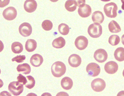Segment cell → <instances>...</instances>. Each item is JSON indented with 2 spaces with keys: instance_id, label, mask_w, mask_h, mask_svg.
<instances>
[{
  "instance_id": "ffe728a7",
  "label": "cell",
  "mask_w": 124,
  "mask_h": 96,
  "mask_svg": "<svg viewBox=\"0 0 124 96\" xmlns=\"http://www.w3.org/2000/svg\"><path fill=\"white\" fill-rule=\"evenodd\" d=\"M66 44V41L62 37H59L55 39L52 42V46L54 47L59 49L64 47Z\"/></svg>"
},
{
  "instance_id": "d6a6232c",
  "label": "cell",
  "mask_w": 124,
  "mask_h": 96,
  "mask_svg": "<svg viewBox=\"0 0 124 96\" xmlns=\"http://www.w3.org/2000/svg\"><path fill=\"white\" fill-rule=\"evenodd\" d=\"M121 2H122V9L124 10V0H121Z\"/></svg>"
},
{
  "instance_id": "30bf717a",
  "label": "cell",
  "mask_w": 124,
  "mask_h": 96,
  "mask_svg": "<svg viewBox=\"0 0 124 96\" xmlns=\"http://www.w3.org/2000/svg\"><path fill=\"white\" fill-rule=\"evenodd\" d=\"M19 32L20 34L24 37L30 36L32 32L31 25L27 22L22 23L19 27Z\"/></svg>"
},
{
  "instance_id": "83f0119b",
  "label": "cell",
  "mask_w": 124,
  "mask_h": 96,
  "mask_svg": "<svg viewBox=\"0 0 124 96\" xmlns=\"http://www.w3.org/2000/svg\"><path fill=\"white\" fill-rule=\"evenodd\" d=\"M42 28L46 31H49L52 29L53 24L50 20H45L42 23Z\"/></svg>"
},
{
  "instance_id": "d590c367",
  "label": "cell",
  "mask_w": 124,
  "mask_h": 96,
  "mask_svg": "<svg viewBox=\"0 0 124 96\" xmlns=\"http://www.w3.org/2000/svg\"><path fill=\"white\" fill-rule=\"evenodd\" d=\"M102 1H104V2H108V1H109L110 0H101Z\"/></svg>"
},
{
  "instance_id": "f546056e",
  "label": "cell",
  "mask_w": 124,
  "mask_h": 96,
  "mask_svg": "<svg viewBox=\"0 0 124 96\" xmlns=\"http://www.w3.org/2000/svg\"><path fill=\"white\" fill-rule=\"evenodd\" d=\"M18 81L21 83L23 84L24 85H25L27 82V79L26 77L23 76L22 74H19L17 78Z\"/></svg>"
},
{
  "instance_id": "8992f818",
  "label": "cell",
  "mask_w": 124,
  "mask_h": 96,
  "mask_svg": "<svg viewBox=\"0 0 124 96\" xmlns=\"http://www.w3.org/2000/svg\"><path fill=\"white\" fill-rule=\"evenodd\" d=\"M92 89L95 92H101L103 91L106 87V83L104 80L100 78H97L92 82Z\"/></svg>"
},
{
  "instance_id": "ba28073f",
  "label": "cell",
  "mask_w": 124,
  "mask_h": 96,
  "mask_svg": "<svg viewBox=\"0 0 124 96\" xmlns=\"http://www.w3.org/2000/svg\"><path fill=\"white\" fill-rule=\"evenodd\" d=\"M75 45L78 49L82 51L86 49L88 44V40L86 37L83 36L78 37L75 42Z\"/></svg>"
},
{
  "instance_id": "3957f363",
  "label": "cell",
  "mask_w": 124,
  "mask_h": 96,
  "mask_svg": "<svg viewBox=\"0 0 124 96\" xmlns=\"http://www.w3.org/2000/svg\"><path fill=\"white\" fill-rule=\"evenodd\" d=\"M117 9V6L113 2L106 4L104 7V10L106 16L110 18H114L116 17Z\"/></svg>"
},
{
  "instance_id": "1f68e13d",
  "label": "cell",
  "mask_w": 124,
  "mask_h": 96,
  "mask_svg": "<svg viewBox=\"0 0 124 96\" xmlns=\"http://www.w3.org/2000/svg\"><path fill=\"white\" fill-rule=\"evenodd\" d=\"M77 3V6L80 7L84 5L86 3V0H74Z\"/></svg>"
},
{
  "instance_id": "d6986e66",
  "label": "cell",
  "mask_w": 124,
  "mask_h": 96,
  "mask_svg": "<svg viewBox=\"0 0 124 96\" xmlns=\"http://www.w3.org/2000/svg\"><path fill=\"white\" fill-rule=\"evenodd\" d=\"M17 71L18 72L22 73L24 74H29L31 71V67L29 64L24 63L19 65L17 67Z\"/></svg>"
},
{
  "instance_id": "6da1fadb",
  "label": "cell",
  "mask_w": 124,
  "mask_h": 96,
  "mask_svg": "<svg viewBox=\"0 0 124 96\" xmlns=\"http://www.w3.org/2000/svg\"><path fill=\"white\" fill-rule=\"evenodd\" d=\"M66 70V65L60 61L55 62L51 66V72L53 76L56 77H60L64 75Z\"/></svg>"
},
{
  "instance_id": "44dd1931",
  "label": "cell",
  "mask_w": 124,
  "mask_h": 96,
  "mask_svg": "<svg viewBox=\"0 0 124 96\" xmlns=\"http://www.w3.org/2000/svg\"><path fill=\"white\" fill-rule=\"evenodd\" d=\"M115 59L119 62L124 61V48L122 47L117 48L114 53Z\"/></svg>"
},
{
  "instance_id": "277c9868",
  "label": "cell",
  "mask_w": 124,
  "mask_h": 96,
  "mask_svg": "<svg viewBox=\"0 0 124 96\" xmlns=\"http://www.w3.org/2000/svg\"><path fill=\"white\" fill-rule=\"evenodd\" d=\"M23 84L18 81L11 82L8 85V90L14 96H18L24 90Z\"/></svg>"
},
{
  "instance_id": "5b68a950",
  "label": "cell",
  "mask_w": 124,
  "mask_h": 96,
  "mask_svg": "<svg viewBox=\"0 0 124 96\" xmlns=\"http://www.w3.org/2000/svg\"><path fill=\"white\" fill-rule=\"evenodd\" d=\"M86 71L90 76L95 77L98 76L100 73V67L94 62L90 63L86 66Z\"/></svg>"
},
{
  "instance_id": "484cf974",
  "label": "cell",
  "mask_w": 124,
  "mask_h": 96,
  "mask_svg": "<svg viewBox=\"0 0 124 96\" xmlns=\"http://www.w3.org/2000/svg\"><path fill=\"white\" fill-rule=\"evenodd\" d=\"M120 41V37L118 35H113L110 36L109 38L108 42L109 44L112 46L118 45Z\"/></svg>"
},
{
  "instance_id": "836d02e7",
  "label": "cell",
  "mask_w": 124,
  "mask_h": 96,
  "mask_svg": "<svg viewBox=\"0 0 124 96\" xmlns=\"http://www.w3.org/2000/svg\"><path fill=\"white\" fill-rule=\"evenodd\" d=\"M121 41H122V44L124 45V34L122 35V37L121 38Z\"/></svg>"
},
{
  "instance_id": "4316f807",
  "label": "cell",
  "mask_w": 124,
  "mask_h": 96,
  "mask_svg": "<svg viewBox=\"0 0 124 96\" xmlns=\"http://www.w3.org/2000/svg\"><path fill=\"white\" fill-rule=\"evenodd\" d=\"M27 82L26 84L25 87L28 89H32L35 85V80L33 76H26Z\"/></svg>"
},
{
  "instance_id": "9a60e30c",
  "label": "cell",
  "mask_w": 124,
  "mask_h": 96,
  "mask_svg": "<svg viewBox=\"0 0 124 96\" xmlns=\"http://www.w3.org/2000/svg\"><path fill=\"white\" fill-rule=\"evenodd\" d=\"M43 62V58L42 56L39 54H35L31 56L30 59V63L33 66L38 67L42 64Z\"/></svg>"
},
{
  "instance_id": "603a6c76",
  "label": "cell",
  "mask_w": 124,
  "mask_h": 96,
  "mask_svg": "<svg viewBox=\"0 0 124 96\" xmlns=\"http://www.w3.org/2000/svg\"><path fill=\"white\" fill-rule=\"evenodd\" d=\"M76 2L74 0H68L66 1L65 7L66 9L70 12H74L77 8Z\"/></svg>"
},
{
  "instance_id": "8fae6325",
  "label": "cell",
  "mask_w": 124,
  "mask_h": 96,
  "mask_svg": "<svg viewBox=\"0 0 124 96\" xmlns=\"http://www.w3.org/2000/svg\"><path fill=\"white\" fill-rule=\"evenodd\" d=\"M104 70L108 74H113L116 72L118 70V64L114 61H109L105 64Z\"/></svg>"
},
{
  "instance_id": "8d00e7d4",
  "label": "cell",
  "mask_w": 124,
  "mask_h": 96,
  "mask_svg": "<svg viewBox=\"0 0 124 96\" xmlns=\"http://www.w3.org/2000/svg\"><path fill=\"white\" fill-rule=\"evenodd\" d=\"M122 74H123V76L124 77V70H123V73H122Z\"/></svg>"
},
{
  "instance_id": "e0dca14e",
  "label": "cell",
  "mask_w": 124,
  "mask_h": 96,
  "mask_svg": "<svg viewBox=\"0 0 124 96\" xmlns=\"http://www.w3.org/2000/svg\"><path fill=\"white\" fill-rule=\"evenodd\" d=\"M92 18L93 21L95 23L101 24L104 21V17L101 12L99 11H95L92 14Z\"/></svg>"
},
{
  "instance_id": "cb8c5ba5",
  "label": "cell",
  "mask_w": 124,
  "mask_h": 96,
  "mask_svg": "<svg viewBox=\"0 0 124 96\" xmlns=\"http://www.w3.org/2000/svg\"><path fill=\"white\" fill-rule=\"evenodd\" d=\"M11 49L13 53L18 54L22 52L23 50V47L20 42H14L12 44Z\"/></svg>"
},
{
  "instance_id": "d4e9b609",
  "label": "cell",
  "mask_w": 124,
  "mask_h": 96,
  "mask_svg": "<svg viewBox=\"0 0 124 96\" xmlns=\"http://www.w3.org/2000/svg\"><path fill=\"white\" fill-rule=\"evenodd\" d=\"M70 27L69 26L64 23L60 24L58 26V30L60 34L62 35H67L70 32Z\"/></svg>"
},
{
  "instance_id": "7a4b0ae2",
  "label": "cell",
  "mask_w": 124,
  "mask_h": 96,
  "mask_svg": "<svg viewBox=\"0 0 124 96\" xmlns=\"http://www.w3.org/2000/svg\"><path fill=\"white\" fill-rule=\"evenodd\" d=\"M88 33L92 38H99L102 34V26L98 23L91 24L88 28Z\"/></svg>"
},
{
  "instance_id": "ac0fdd59",
  "label": "cell",
  "mask_w": 124,
  "mask_h": 96,
  "mask_svg": "<svg viewBox=\"0 0 124 96\" xmlns=\"http://www.w3.org/2000/svg\"><path fill=\"white\" fill-rule=\"evenodd\" d=\"M37 47V42L34 39H29L26 42V50L28 52H31L35 51Z\"/></svg>"
},
{
  "instance_id": "4fadbf2b",
  "label": "cell",
  "mask_w": 124,
  "mask_h": 96,
  "mask_svg": "<svg viewBox=\"0 0 124 96\" xmlns=\"http://www.w3.org/2000/svg\"><path fill=\"white\" fill-rule=\"evenodd\" d=\"M24 9L28 13H33L36 10L37 4L35 0H26L24 5Z\"/></svg>"
},
{
  "instance_id": "4dcf8cb0",
  "label": "cell",
  "mask_w": 124,
  "mask_h": 96,
  "mask_svg": "<svg viewBox=\"0 0 124 96\" xmlns=\"http://www.w3.org/2000/svg\"><path fill=\"white\" fill-rule=\"evenodd\" d=\"M10 0H0V7L3 8L9 4Z\"/></svg>"
},
{
  "instance_id": "7402d4cb",
  "label": "cell",
  "mask_w": 124,
  "mask_h": 96,
  "mask_svg": "<svg viewBox=\"0 0 124 96\" xmlns=\"http://www.w3.org/2000/svg\"><path fill=\"white\" fill-rule=\"evenodd\" d=\"M109 31L112 33H118L121 31L120 27L117 22L113 20L109 22L108 25Z\"/></svg>"
},
{
  "instance_id": "f1b7e54d",
  "label": "cell",
  "mask_w": 124,
  "mask_h": 96,
  "mask_svg": "<svg viewBox=\"0 0 124 96\" xmlns=\"http://www.w3.org/2000/svg\"><path fill=\"white\" fill-rule=\"evenodd\" d=\"M25 59L26 57L24 55H19L13 58L12 60L13 62H16L17 63H21L24 62Z\"/></svg>"
},
{
  "instance_id": "7c38bea8",
  "label": "cell",
  "mask_w": 124,
  "mask_h": 96,
  "mask_svg": "<svg viewBox=\"0 0 124 96\" xmlns=\"http://www.w3.org/2000/svg\"><path fill=\"white\" fill-rule=\"evenodd\" d=\"M78 13L82 18H87L92 14L91 8L89 5L85 4L84 5L79 7Z\"/></svg>"
},
{
  "instance_id": "5bb4252c",
  "label": "cell",
  "mask_w": 124,
  "mask_h": 96,
  "mask_svg": "<svg viewBox=\"0 0 124 96\" xmlns=\"http://www.w3.org/2000/svg\"><path fill=\"white\" fill-rule=\"evenodd\" d=\"M68 62L72 67H78L81 63V58L78 55L73 54L69 57Z\"/></svg>"
},
{
  "instance_id": "9c48e42d",
  "label": "cell",
  "mask_w": 124,
  "mask_h": 96,
  "mask_svg": "<svg viewBox=\"0 0 124 96\" xmlns=\"http://www.w3.org/2000/svg\"><path fill=\"white\" fill-rule=\"evenodd\" d=\"M94 57L97 62L103 63L108 59V53L104 49H99L95 51Z\"/></svg>"
},
{
  "instance_id": "2e32d148",
  "label": "cell",
  "mask_w": 124,
  "mask_h": 96,
  "mask_svg": "<svg viewBox=\"0 0 124 96\" xmlns=\"http://www.w3.org/2000/svg\"><path fill=\"white\" fill-rule=\"evenodd\" d=\"M72 80L69 77H65L61 81V85L62 88L66 90L71 89L73 86Z\"/></svg>"
},
{
  "instance_id": "e575fe53",
  "label": "cell",
  "mask_w": 124,
  "mask_h": 96,
  "mask_svg": "<svg viewBox=\"0 0 124 96\" xmlns=\"http://www.w3.org/2000/svg\"><path fill=\"white\" fill-rule=\"evenodd\" d=\"M52 2H56L58 1L59 0H50Z\"/></svg>"
},
{
  "instance_id": "52a82bcc",
  "label": "cell",
  "mask_w": 124,
  "mask_h": 96,
  "mask_svg": "<svg viewBox=\"0 0 124 96\" xmlns=\"http://www.w3.org/2000/svg\"><path fill=\"white\" fill-rule=\"evenodd\" d=\"M17 12L16 9L13 7L6 8L3 11V15L4 18L8 21H12L16 17Z\"/></svg>"
}]
</instances>
